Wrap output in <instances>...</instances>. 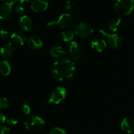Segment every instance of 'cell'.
<instances>
[{
    "label": "cell",
    "instance_id": "obj_29",
    "mask_svg": "<svg viewBox=\"0 0 134 134\" xmlns=\"http://www.w3.org/2000/svg\"><path fill=\"white\" fill-rule=\"evenodd\" d=\"M6 119L5 115L3 113L0 112V125L5 123V122H6Z\"/></svg>",
    "mask_w": 134,
    "mask_h": 134
},
{
    "label": "cell",
    "instance_id": "obj_7",
    "mask_svg": "<svg viewBox=\"0 0 134 134\" xmlns=\"http://www.w3.org/2000/svg\"><path fill=\"white\" fill-rule=\"evenodd\" d=\"M81 53V45L76 41H72L69 47V54L71 59L73 61H77L79 60Z\"/></svg>",
    "mask_w": 134,
    "mask_h": 134
},
{
    "label": "cell",
    "instance_id": "obj_23",
    "mask_svg": "<svg viewBox=\"0 0 134 134\" xmlns=\"http://www.w3.org/2000/svg\"><path fill=\"white\" fill-rule=\"evenodd\" d=\"M20 110L22 113L24 115H29L31 112V107L27 103H24L21 105Z\"/></svg>",
    "mask_w": 134,
    "mask_h": 134
},
{
    "label": "cell",
    "instance_id": "obj_17",
    "mask_svg": "<svg viewBox=\"0 0 134 134\" xmlns=\"http://www.w3.org/2000/svg\"><path fill=\"white\" fill-rule=\"evenodd\" d=\"M19 25L24 31H29L32 26L31 18L27 15L22 16L19 19Z\"/></svg>",
    "mask_w": 134,
    "mask_h": 134
},
{
    "label": "cell",
    "instance_id": "obj_20",
    "mask_svg": "<svg viewBox=\"0 0 134 134\" xmlns=\"http://www.w3.org/2000/svg\"><path fill=\"white\" fill-rule=\"evenodd\" d=\"M75 35V33L71 30H64V31L60 34V37L64 41L69 42L73 39Z\"/></svg>",
    "mask_w": 134,
    "mask_h": 134
},
{
    "label": "cell",
    "instance_id": "obj_12",
    "mask_svg": "<svg viewBox=\"0 0 134 134\" xmlns=\"http://www.w3.org/2000/svg\"><path fill=\"white\" fill-rule=\"evenodd\" d=\"M27 44L29 47L33 50L40 49L43 45V41L40 37L37 35H32L30 37L27 41Z\"/></svg>",
    "mask_w": 134,
    "mask_h": 134
},
{
    "label": "cell",
    "instance_id": "obj_3",
    "mask_svg": "<svg viewBox=\"0 0 134 134\" xmlns=\"http://www.w3.org/2000/svg\"><path fill=\"white\" fill-rule=\"evenodd\" d=\"M134 9V0H116L115 9L116 13L122 16H128Z\"/></svg>",
    "mask_w": 134,
    "mask_h": 134
},
{
    "label": "cell",
    "instance_id": "obj_32",
    "mask_svg": "<svg viewBox=\"0 0 134 134\" xmlns=\"http://www.w3.org/2000/svg\"><path fill=\"white\" fill-rule=\"evenodd\" d=\"M43 103L44 105H48L51 103V102L49 100V98H47V99H44V100L43 101Z\"/></svg>",
    "mask_w": 134,
    "mask_h": 134
},
{
    "label": "cell",
    "instance_id": "obj_15",
    "mask_svg": "<svg viewBox=\"0 0 134 134\" xmlns=\"http://www.w3.org/2000/svg\"><path fill=\"white\" fill-rule=\"evenodd\" d=\"M10 39L13 43L18 45H23L26 41V37L24 33L20 31H16L14 32L10 36Z\"/></svg>",
    "mask_w": 134,
    "mask_h": 134
},
{
    "label": "cell",
    "instance_id": "obj_21",
    "mask_svg": "<svg viewBox=\"0 0 134 134\" xmlns=\"http://www.w3.org/2000/svg\"><path fill=\"white\" fill-rule=\"evenodd\" d=\"M9 101L4 97H0V110L6 109L9 107Z\"/></svg>",
    "mask_w": 134,
    "mask_h": 134
},
{
    "label": "cell",
    "instance_id": "obj_13",
    "mask_svg": "<svg viewBox=\"0 0 134 134\" xmlns=\"http://www.w3.org/2000/svg\"><path fill=\"white\" fill-rule=\"evenodd\" d=\"M91 47L94 51L102 52L107 47V43L102 39H95L92 41Z\"/></svg>",
    "mask_w": 134,
    "mask_h": 134
},
{
    "label": "cell",
    "instance_id": "obj_8",
    "mask_svg": "<svg viewBox=\"0 0 134 134\" xmlns=\"http://www.w3.org/2000/svg\"><path fill=\"white\" fill-rule=\"evenodd\" d=\"M1 56L5 59L10 58L16 53V48L11 43H7L3 45L0 50Z\"/></svg>",
    "mask_w": 134,
    "mask_h": 134
},
{
    "label": "cell",
    "instance_id": "obj_22",
    "mask_svg": "<svg viewBox=\"0 0 134 134\" xmlns=\"http://www.w3.org/2000/svg\"><path fill=\"white\" fill-rule=\"evenodd\" d=\"M48 134H67L66 132L62 128L55 127L52 128L48 132Z\"/></svg>",
    "mask_w": 134,
    "mask_h": 134
},
{
    "label": "cell",
    "instance_id": "obj_9",
    "mask_svg": "<svg viewBox=\"0 0 134 134\" xmlns=\"http://www.w3.org/2000/svg\"><path fill=\"white\" fill-rule=\"evenodd\" d=\"M58 26L62 29H67L71 27L73 24V18L71 14L64 13L61 14L57 20Z\"/></svg>",
    "mask_w": 134,
    "mask_h": 134
},
{
    "label": "cell",
    "instance_id": "obj_5",
    "mask_svg": "<svg viewBox=\"0 0 134 134\" xmlns=\"http://www.w3.org/2000/svg\"><path fill=\"white\" fill-rule=\"evenodd\" d=\"M67 90L66 89L62 86H58L51 93L49 97V100L51 103L54 104H60L61 102L64 100L66 97Z\"/></svg>",
    "mask_w": 134,
    "mask_h": 134
},
{
    "label": "cell",
    "instance_id": "obj_19",
    "mask_svg": "<svg viewBox=\"0 0 134 134\" xmlns=\"http://www.w3.org/2000/svg\"><path fill=\"white\" fill-rule=\"evenodd\" d=\"M121 19L120 18H115L113 19L112 20L110 21L109 23V29L111 30V31H117L119 28L120 27V25H121Z\"/></svg>",
    "mask_w": 134,
    "mask_h": 134
},
{
    "label": "cell",
    "instance_id": "obj_11",
    "mask_svg": "<svg viewBox=\"0 0 134 134\" xmlns=\"http://www.w3.org/2000/svg\"><path fill=\"white\" fill-rule=\"evenodd\" d=\"M31 9L36 13L44 11L48 6V3L45 0H33L30 4Z\"/></svg>",
    "mask_w": 134,
    "mask_h": 134
},
{
    "label": "cell",
    "instance_id": "obj_24",
    "mask_svg": "<svg viewBox=\"0 0 134 134\" xmlns=\"http://www.w3.org/2000/svg\"><path fill=\"white\" fill-rule=\"evenodd\" d=\"M9 37H10V36H9V34L8 31H7L6 30H1L0 31V38H1V40L6 41L9 39Z\"/></svg>",
    "mask_w": 134,
    "mask_h": 134
},
{
    "label": "cell",
    "instance_id": "obj_27",
    "mask_svg": "<svg viewBox=\"0 0 134 134\" xmlns=\"http://www.w3.org/2000/svg\"><path fill=\"white\" fill-rule=\"evenodd\" d=\"M47 26L49 28H54L58 26V22L57 21L54 20H51L47 22Z\"/></svg>",
    "mask_w": 134,
    "mask_h": 134
},
{
    "label": "cell",
    "instance_id": "obj_2",
    "mask_svg": "<svg viewBox=\"0 0 134 134\" xmlns=\"http://www.w3.org/2000/svg\"><path fill=\"white\" fill-rule=\"evenodd\" d=\"M25 127L31 132H38L44 128L45 122L41 117L35 115H30L26 119Z\"/></svg>",
    "mask_w": 134,
    "mask_h": 134
},
{
    "label": "cell",
    "instance_id": "obj_31",
    "mask_svg": "<svg viewBox=\"0 0 134 134\" xmlns=\"http://www.w3.org/2000/svg\"><path fill=\"white\" fill-rule=\"evenodd\" d=\"M29 3H30V0H19V4L23 7L28 5Z\"/></svg>",
    "mask_w": 134,
    "mask_h": 134
},
{
    "label": "cell",
    "instance_id": "obj_6",
    "mask_svg": "<svg viewBox=\"0 0 134 134\" xmlns=\"http://www.w3.org/2000/svg\"><path fill=\"white\" fill-rule=\"evenodd\" d=\"M13 15V7L8 1L0 5V20H7Z\"/></svg>",
    "mask_w": 134,
    "mask_h": 134
},
{
    "label": "cell",
    "instance_id": "obj_16",
    "mask_svg": "<svg viewBox=\"0 0 134 134\" xmlns=\"http://www.w3.org/2000/svg\"><path fill=\"white\" fill-rule=\"evenodd\" d=\"M50 55L54 58H60L63 57L66 54V51L60 46H54L50 49L49 51Z\"/></svg>",
    "mask_w": 134,
    "mask_h": 134
},
{
    "label": "cell",
    "instance_id": "obj_30",
    "mask_svg": "<svg viewBox=\"0 0 134 134\" xmlns=\"http://www.w3.org/2000/svg\"><path fill=\"white\" fill-rule=\"evenodd\" d=\"M8 2L13 7H15L16 5L19 3V0H8Z\"/></svg>",
    "mask_w": 134,
    "mask_h": 134
},
{
    "label": "cell",
    "instance_id": "obj_33",
    "mask_svg": "<svg viewBox=\"0 0 134 134\" xmlns=\"http://www.w3.org/2000/svg\"><path fill=\"white\" fill-rule=\"evenodd\" d=\"M4 0H0V1H3Z\"/></svg>",
    "mask_w": 134,
    "mask_h": 134
},
{
    "label": "cell",
    "instance_id": "obj_4",
    "mask_svg": "<svg viewBox=\"0 0 134 134\" xmlns=\"http://www.w3.org/2000/svg\"><path fill=\"white\" fill-rule=\"evenodd\" d=\"M74 33L80 37L86 38L92 35L94 33V29L89 24L81 22L75 27Z\"/></svg>",
    "mask_w": 134,
    "mask_h": 134
},
{
    "label": "cell",
    "instance_id": "obj_18",
    "mask_svg": "<svg viewBox=\"0 0 134 134\" xmlns=\"http://www.w3.org/2000/svg\"><path fill=\"white\" fill-rule=\"evenodd\" d=\"M11 71V67L7 60L0 61V74L3 76H7Z\"/></svg>",
    "mask_w": 134,
    "mask_h": 134
},
{
    "label": "cell",
    "instance_id": "obj_14",
    "mask_svg": "<svg viewBox=\"0 0 134 134\" xmlns=\"http://www.w3.org/2000/svg\"><path fill=\"white\" fill-rule=\"evenodd\" d=\"M121 129L126 133H130L134 130V122L132 119L129 118H125L121 122Z\"/></svg>",
    "mask_w": 134,
    "mask_h": 134
},
{
    "label": "cell",
    "instance_id": "obj_10",
    "mask_svg": "<svg viewBox=\"0 0 134 134\" xmlns=\"http://www.w3.org/2000/svg\"><path fill=\"white\" fill-rule=\"evenodd\" d=\"M121 37L116 34H109L107 37V43L111 48L116 49L119 48L122 44Z\"/></svg>",
    "mask_w": 134,
    "mask_h": 134
},
{
    "label": "cell",
    "instance_id": "obj_1",
    "mask_svg": "<svg viewBox=\"0 0 134 134\" xmlns=\"http://www.w3.org/2000/svg\"><path fill=\"white\" fill-rule=\"evenodd\" d=\"M76 72L74 61L69 58H62L54 64L52 75L58 81H64L71 79Z\"/></svg>",
    "mask_w": 134,
    "mask_h": 134
},
{
    "label": "cell",
    "instance_id": "obj_28",
    "mask_svg": "<svg viewBox=\"0 0 134 134\" xmlns=\"http://www.w3.org/2000/svg\"><path fill=\"white\" fill-rule=\"evenodd\" d=\"M11 131L9 128L7 126H3L0 129V134H10Z\"/></svg>",
    "mask_w": 134,
    "mask_h": 134
},
{
    "label": "cell",
    "instance_id": "obj_25",
    "mask_svg": "<svg viewBox=\"0 0 134 134\" xmlns=\"http://www.w3.org/2000/svg\"><path fill=\"white\" fill-rule=\"evenodd\" d=\"M6 122L9 126H14L16 125L17 123H18L17 119L15 117H13V116H10V117L7 118L6 119Z\"/></svg>",
    "mask_w": 134,
    "mask_h": 134
},
{
    "label": "cell",
    "instance_id": "obj_26",
    "mask_svg": "<svg viewBox=\"0 0 134 134\" xmlns=\"http://www.w3.org/2000/svg\"><path fill=\"white\" fill-rule=\"evenodd\" d=\"M14 12L18 14H22L24 12V7L22 5H21L20 4L18 3V5L14 7Z\"/></svg>",
    "mask_w": 134,
    "mask_h": 134
}]
</instances>
